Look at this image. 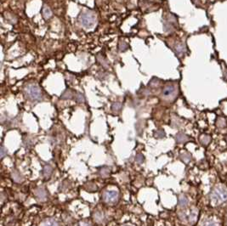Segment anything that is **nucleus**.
<instances>
[{
  "mask_svg": "<svg viewBox=\"0 0 227 226\" xmlns=\"http://www.w3.org/2000/svg\"><path fill=\"white\" fill-rule=\"evenodd\" d=\"M80 22L81 24L87 29L89 28H93L94 25L96 24V15L92 12V11H87L84 12L80 15Z\"/></svg>",
  "mask_w": 227,
  "mask_h": 226,
  "instance_id": "nucleus-1",
  "label": "nucleus"
},
{
  "mask_svg": "<svg viewBox=\"0 0 227 226\" xmlns=\"http://www.w3.org/2000/svg\"><path fill=\"white\" fill-rule=\"evenodd\" d=\"M27 96L32 99H38L41 98V90L37 86V85H34V84H32V85H29L27 88Z\"/></svg>",
  "mask_w": 227,
  "mask_h": 226,
  "instance_id": "nucleus-2",
  "label": "nucleus"
},
{
  "mask_svg": "<svg viewBox=\"0 0 227 226\" xmlns=\"http://www.w3.org/2000/svg\"><path fill=\"white\" fill-rule=\"evenodd\" d=\"M119 194L116 190H107L103 194V200L106 203L113 204L117 201Z\"/></svg>",
  "mask_w": 227,
  "mask_h": 226,
  "instance_id": "nucleus-3",
  "label": "nucleus"
},
{
  "mask_svg": "<svg viewBox=\"0 0 227 226\" xmlns=\"http://www.w3.org/2000/svg\"><path fill=\"white\" fill-rule=\"evenodd\" d=\"M36 196H38V198L39 200H42V201H44L46 199V192L45 190L43 189V188H38L36 190V192H35Z\"/></svg>",
  "mask_w": 227,
  "mask_h": 226,
  "instance_id": "nucleus-4",
  "label": "nucleus"
},
{
  "mask_svg": "<svg viewBox=\"0 0 227 226\" xmlns=\"http://www.w3.org/2000/svg\"><path fill=\"white\" fill-rule=\"evenodd\" d=\"M40 226H60V225L54 219H45L42 222Z\"/></svg>",
  "mask_w": 227,
  "mask_h": 226,
  "instance_id": "nucleus-5",
  "label": "nucleus"
},
{
  "mask_svg": "<svg viewBox=\"0 0 227 226\" xmlns=\"http://www.w3.org/2000/svg\"><path fill=\"white\" fill-rule=\"evenodd\" d=\"M175 89L173 86H168V87H166L163 89V95L165 97H169V96H171L175 93Z\"/></svg>",
  "mask_w": 227,
  "mask_h": 226,
  "instance_id": "nucleus-6",
  "label": "nucleus"
},
{
  "mask_svg": "<svg viewBox=\"0 0 227 226\" xmlns=\"http://www.w3.org/2000/svg\"><path fill=\"white\" fill-rule=\"evenodd\" d=\"M12 178H13L14 181H15L17 183H20V182H22L23 181L22 175L18 171H15V170L12 172Z\"/></svg>",
  "mask_w": 227,
  "mask_h": 226,
  "instance_id": "nucleus-7",
  "label": "nucleus"
},
{
  "mask_svg": "<svg viewBox=\"0 0 227 226\" xmlns=\"http://www.w3.org/2000/svg\"><path fill=\"white\" fill-rule=\"evenodd\" d=\"M94 220H95L96 222L100 223V222H102V220H103V219H104V215L102 214V213H100V212H97V213H94Z\"/></svg>",
  "mask_w": 227,
  "mask_h": 226,
  "instance_id": "nucleus-8",
  "label": "nucleus"
},
{
  "mask_svg": "<svg viewBox=\"0 0 227 226\" xmlns=\"http://www.w3.org/2000/svg\"><path fill=\"white\" fill-rule=\"evenodd\" d=\"M51 173H52V168L49 165H46L45 167L44 168V177L45 178L49 177Z\"/></svg>",
  "mask_w": 227,
  "mask_h": 226,
  "instance_id": "nucleus-9",
  "label": "nucleus"
},
{
  "mask_svg": "<svg viewBox=\"0 0 227 226\" xmlns=\"http://www.w3.org/2000/svg\"><path fill=\"white\" fill-rule=\"evenodd\" d=\"M52 13H51V10L48 8V7H44V10H43V15L45 19H48L51 16Z\"/></svg>",
  "mask_w": 227,
  "mask_h": 226,
  "instance_id": "nucleus-10",
  "label": "nucleus"
},
{
  "mask_svg": "<svg viewBox=\"0 0 227 226\" xmlns=\"http://www.w3.org/2000/svg\"><path fill=\"white\" fill-rule=\"evenodd\" d=\"M100 174V175H101L102 177H106V176H108V175L110 174V169H109L108 168L105 167V168H101Z\"/></svg>",
  "mask_w": 227,
  "mask_h": 226,
  "instance_id": "nucleus-11",
  "label": "nucleus"
},
{
  "mask_svg": "<svg viewBox=\"0 0 227 226\" xmlns=\"http://www.w3.org/2000/svg\"><path fill=\"white\" fill-rule=\"evenodd\" d=\"M136 162H139V163H141L143 161H144V156H143V155H141V154H138L136 156Z\"/></svg>",
  "mask_w": 227,
  "mask_h": 226,
  "instance_id": "nucleus-12",
  "label": "nucleus"
},
{
  "mask_svg": "<svg viewBox=\"0 0 227 226\" xmlns=\"http://www.w3.org/2000/svg\"><path fill=\"white\" fill-rule=\"evenodd\" d=\"M112 107H116V108H114L113 110H117V111H118V110H120V108H121V104H119V103H116V104H114V105L112 106Z\"/></svg>",
  "mask_w": 227,
  "mask_h": 226,
  "instance_id": "nucleus-13",
  "label": "nucleus"
},
{
  "mask_svg": "<svg viewBox=\"0 0 227 226\" xmlns=\"http://www.w3.org/2000/svg\"><path fill=\"white\" fill-rule=\"evenodd\" d=\"M4 153H5V152H4V148L2 147V149H1V156H2V157L4 156Z\"/></svg>",
  "mask_w": 227,
  "mask_h": 226,
  "instance_id": "nucleus-14",
  "label": "nucleus"
},
{
  "mask_svg": "<svg viewBox=\"0 0 227 226\" xmlns=\"http://www.w3.org/2000/svg\"><path fill=\"white\" fill-rule=\"evenodd\" d=\"M78 226H91L90 225L87 224V223H81L80 225H78Z\"/></svg>",
  "mask_w": 227,
  "mask_h": 226,
  "instance_id": "nucleus-15",
  "label": "nucleus"
},
{
  "mask_svg": "<svg viewBox=\"0 0 227 226\" xmlns=\"http://www.w3.org/2000/svg\"><path fill=\"white\" fill-rule=\"evenodd\" d=\"M125 226H132V225H125Z\"/></svg>",
  "mask_w": 227,
  "mask_h": 226,
  "instance_id": "nucleus-16",
  "label": "nucleus"
}]
</instances>
